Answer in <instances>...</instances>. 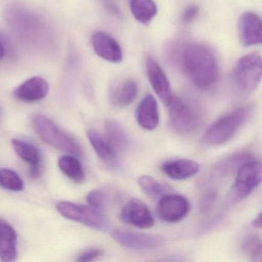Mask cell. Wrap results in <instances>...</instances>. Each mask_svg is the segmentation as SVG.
<instances>
[{
    "instance_id": "6da1fadb",
    "label": "cell",
    "mask_w": 262,
    "mask_h": 262,
    "mask_svg": "<svg viewBox=\"0 0 262 262\" xmlns=\"http://www.w3.org/2000/svg\"><path fill=\"white\" fill-rule=\"evenodd\" d=\"M180 62L185 73L196 87L209 89L216 83L218 62L209 46L199 43L186 45L182 49Z\"/></svg>"
},
{
    "instance_id": "7a4b0ae2",
    "label": "cell",
    "mask_w": 262,
    "mask_h": 262,
    "mask_svg": "<svg viewBox=\"0 0 262 262\" xmlns=\"http://www.w3.org/2000/svg\"><path fill=\"white\" fill-rule=\"evenodd\" d=\"M252 112V106L245 105L224 114L208 128L203 141L209 146L228 143L249 120Z\"/></svg>"
},
{
    "instance_id": "3957f363",
    "label": "cell",
    "mask_w": 262,
    "mask_h": 262,
    "mask_svg": "<svg viewBox=\"0 0 262 262\" xmlns=\"http://www.w3.org/2000/svg\"><path fill=\"white\" fill-rule=\"evenodd\" d=\"M32 124L37 135L46 144L75 156L82 155L83 151L78 141L46 115H34Z\"/></svg>"
},
{
    "instance_id": "277c9868",
    "label": "cell",
    "mask_w": 262,
    "mask_h": 262,
    "mask_svg": "<svg viewBox=\"0 0 262 262\" xmlns=\"http://www.w3.org/2000/svg\"><path fill=\"white\" fill-rule=\"evenodd\" d=\"M169 108V122L175 132L189 134L195 132L203 123L200 109L190 102L180 97L172 96Z\"/></svg>"
},
{
    "instance_id": "5b68a950",
    "label": "cell",
    "mask_w": 262,
    "mask_h": 262,
    "mask_svg": "<svg viewBox=\"0 0 262 262\" xmlns=\"http://www.w3.org/2000/svg\"><path fill=\"white\" fill-rule=\"evenodd\" d=\"M261 183L262 163L254 158L249 160L237 172L235 183L228 196V201L231 204L243 201Z\"/></svg>"
},
{
    "instance_id": "8992f818",
    "label": "cell",
    "mask_w": 262,
    "mask_h": 262,
    "mask_svg": "<svg viewBox=\"0 0 262 262\" xmlns=\"http://www.w3.org/2000/svg\"><path fill=\"white\" fill-rule=\"evenodd\" d=\"M262 78V58L258 53L242 57L235 65L233 80L237 89L249 94L258 88Z\"/></svg>"
},
{
    "instance_id": "52a82bcc",
    "label": "cell",
    "mask_w": 262,
    "mask_h": 262,
    "mask_svg": "<svg viewBox=\"0 0 262 262\" xmlns=\"http://www.w3.org/2000/svg\"><path fill=\"white\" fill-rule=\"evenodd\" d=\"M56 209L64 218L81 223L92 229L105 232L110 227L104 213L98 212L90 206L61 201L57 203Z\"/></svg>"
},
{
    "instance_id": "ba28073f",
    "label": "cell",
    "mask_w": 262,
    "mask_h": 262,
    "mask_svg": "<svg viewBox=\"0 0 262 262\" xmlns=\"http://www.w3.org/2000/svg\"><path fill=\"white\" fill-rule=\"evenodd\" d=\"M114 239L123 247L130 250H154L166 244V239L160 235L115 229L112 232Z\"/></svg>"
},
{
    "instance_id": "9c48e42d",
    "label": "cell",
    "mask_w": 262,
    "mask_h": 262,
    "mask_svg": "<svg viewBox=\"0 0 262 262\" xmlns=\"http://www.w3.org/2000/svg\"><path fill=\"white\" fill-rule=\"evenodd\" d=\"M190 209L189 201L180 195H163L157 205V215L166 223H175L183 220Z\"/></svg>"
},
{
    "instance_id": "30bf717a",
    "label": "cell",
    "mask_w": 262,
    "mask_h": 262,
    "mask_svg": "<svg viewBox=\"0 0 262 262\" xmlns=\"http://www.w3.org/2000/svg\"><path fill=\"white\" fill-rule=\"evenodd\" d=\"M121 218L126 224L140 229H148L154 225V218L149 208L137 198L130 200L123 207Z\"/></svg>"
},
{
    "instance_id": "8fae6325",
    "label": "cell",
    "mask_w": 262,
    "mask_h": 262,
    "mask_svg": "<svg viewBox=\"0 0 262 262\" xmlns=\"http://www.w3.org/2000/svg\"><path fill=\"white\" fill-rule=\"evenodd\" d=\"M146 72L149 83L160 99L168 106L172 99V90L167 75L157 60L148 56L146 60Z\"/></svg>"
},
{
    "instance_id": "7c38bea8",
    "label": "cell",
    "mask_w": 262,
    "mask_h": 262,
    "mask_svg": "<svg viewBox=\"0 0 262 262\" xmlns=\"http://www.w3.org/2000/svg\"><path fill=\"white\" fill-rule=\"evenodd\" d=\"M238 35L243 46H252L262 43V21L257 14L244 12L238 20Z\"/></svg>"
},
{
    "instance_id": "4fadbf2b",
    "label": "cell",
    "mask_w": 262,
    "mask_h": 262,
    "mask_svg": "<svg viewBox=\"0 0 262 262\" xmlns=\"http://www.w3.org/2000/svg\"><path fill=\"white\" fill-rule=\"evenodd\" d=\"M92 43L95 53L103 59L114 63L122 62V49L112 35L98 31L92 35Z\"/></svg>"
},
{
    "instance_id": "5bb4252c",
    "label": "cell",
    "mask_w": 262,
    "mask_h": 262,
    "mask_svg": "<svg viewBox=\"0 0 262 262\" xmlns=\"http://www.w3.org/2000/svg\"><path fill=\"white\" fill-rule=\"evenodd\" d=\"M49 92L48 82L41 77L35 76L25 81L14 91V96L25 103H35L47 96Z\"/></svg>"
},
{
    "instance_id": "9a60e30c",
    "label": "cell",
    "mask_w": 262,
    "mask_h": 262,
    "mask_svg": "<svg viewBox=\"0 0 262 262\" xmlns=\"http://www.w3.org/2000/svg\"><path fill=\"white\" fill-rule=\"evenodd\" d=\"M136 118L140 127L154 130L160 122L158 104L154 95H147L141 100L136 110Z\"/></svg>"
},
{
    "instance_id": "2e32d148",
    "label": "cell",
    "mask_w": 262,
    "mask_h": 262,
    "mask_svg": "<svg viewBox=\"0 0 262 262\" xmlns=\"http://www.w3.org/2000/svg\"><path fill=\"white\" fill-rule=\"evenodd\" d=\"M197 162L188 158L169 160L162 164L161 170L166 176L174 180H186L195 176L200 172Z\"/></svg>"
},
{
    "instance_id": "e0dca14e",
    "label": "cell",
    "mask_w": 262,
    "mask_h": 262,
    "mask_svg": "<svg viewBox=\"0 0 262 262\" xmlns=\"http://www.w3.org/2000/svg\"><path fill=\"white\" fill-rule=\"evenodd\" d=\"M88 138L94 150L104 163L112 167L118 166L117 150L105 136H103L95 129H91L88 132Z\"/></svg>"
},
{
    "instance_id": "ac0fdd59",
    "label": "cell",
    "mask_w": 262,
    "mask_h": 262,
    "mask_svg": "<svg viewBox=\"0 0 262 262\" xmlns=\"http://www.w3.org/2000/svg\"><path fill=\"white\" fill-rule=\"evenodd\" d=\"M17 234L15 229L0 221V261H15L17 258Z\"/></svg>"
},
{
    "instance_id": "d6986e66",
    "label": "cell",
    "mask_w": 262,
    "mask_h": 262,
    "mask_svg": "<svg viewBox=\"0 0 262 262\" xmlns=\"http://www.w3.org/2000/svg\"><path fill=\"white\" fill-rule=\"evenodd\" d=\"M252 154L247 152H236L220 160L212 169V174L217 178H225L237 173L239 168L249 160L252 159Z\"/></svg>"
},
{
    "instance_id": "ffe728a7",
    "label": "cell",
    "mask_w": 262,
    "mask_h": 262,
    "mask_svg": "<svg viewBox=\"0 0 262 262\" xmlns=\"http://www.w3.org/2000/svg\"><path fill=\"white\" fill-rule=\"evenodd\" d=\"M138 86L134 80L126 79L114 86L111 92V101L117 107L129 106L135 100Z\"/></svg>"
},
{
    "instance_id": "44dd1931",
    "label": "cell",
    "mask_w": 262,
    "mask_h": 262,
    "mask_svg": "<svg viewBox=\"0 0 262 262\" xmlns=\"http://www.w3.org/2000/svg\"><path fill=\"white\" fill-rule=\"evenodd\" d=\"M106 138L116 150H125L130 146V138L125 129L115 120H107L104 125Z\"/></svg>"
},
{
    "instance_id": "7402d4cb",
    "label": "cell",
    "mask_w": 262,
    "mask_h": 262,
    "mask_svg": "<svg viewBox=\"0 0 262 262\" xmlns=\"http://www.w3.org/2000/svg\"><path fill=\"white\" fill-rule=\"evenodd\" d=\"M58 167L72 182L82 183L85 179V172L81 162L73 155H66L58 159Z\"/></svg>"
},
{
    "instance_id": "603a6c76",
    "label": "cell",
    "mask_w": 262,
    "mask_h": 262,
    "mask_svg": "<svg viewBox=\"0 0 262 262\" xmlns=\"http://www.w3.org/2000/svg\"><path fill=\"white\" fill-rule=\"evenodd\" d=\"M134 18L142 24H148L157 15L158 9L154 0H127Z\"/></svg>"
},
{
    "instance_id": "cb8c5ba5",
    "label": "cell",
    "mask_w": 262,
    "mask_h": 262,
    "mask_svg": "<svg viewBox=\"0 0 262 262\" xmlns=\"http://www.w3.org/2000/svg\"><path fill=\"white\" fill-rule=\"evenodd\" d=\"M12 147L15 153L21 159L29 163L30 166L41 164V156L39 149L26 140L15 139L12 141Z\"/></svg>"
},
{
    "instance_id": "d4e9b609",
    "label": "cell",
    "mask_w": 262,
    "mask_h": 262,
    "mask_svg": "<svg viewBox=\"0 0 262 262\" xmlns=\"http://www.w3.org/2000/svg\"><path fill=\"white\" fill-rule=\"evenodd\" d=\"M138 184L145 195L152 199L162 198L166 194V189L157 179L149 176L143 175L138 179Z\"/></svg>"
},
{
    "instance_id": "484cf974",
    "label": "cell",
    "mask_w": 262,
    "mask_h": 262,
    "mask_svg": "<svg viewBox=\"0 0 262 262\" xmlns=\"http://www.w3.org/2000/svg\"><path fill=\"white\" fill-rule=\"evenodd\" d=\"M0 186L6 190L20 192L24 189V183L15 171L0 169Z\"/></svg>"
},
{
    "instance_id": "4316f807",
    "label": "cell",
    "mask_w": 262,
    "mask_h": 262,
    "mask_svg": "<svg viewBox=\"0 0 262 262\" xmlns=\"http://www.w3.org/2000/svg\"><path fill=\"white\" fill-rule=\"evenodd\" d=\"M88 206L98 212L104 213L105 209V196L101 191L93 190L89 192L87 196Z\"/></svg>"
},
{
    "instance_id": "83f0119b",
    "label": "cell",
    "mask_w": 262,
    "mask_h": 262,
    "mask_svg": "<svg viewBox=\"0 0 262 262\" xmlns=\"http://www.w3.org/2000/svg\"><path fill=\"white\" fill-rule=\"evenodd\" d=\"M218 198V193L215 190H209L200 198L199 208L201 213L206 214L213 207Z\"/></svg>"
},
{
    "instance_id": "f1b7e54d",
    "label": "cell",
    "mask_w": 262,
    "mask_h": 262,
    "mask_svg": "<svg viewBox=\"0 0 262 262\" xmlns=\"http://www.w3.org/2000/svg\"><path fill=\"white\" fill-rule=\"evenodd\" d=\"M103 255L102 249L99 248L92 247L84 249L78 255L77 261H92L100 258Z\"/></svg>"
},
{
    "instance_id": "f546056e",
    "label": "cell",
    "mask_w": 262,
    "mask_h": 262,
    "mask_svg": "<svg viewBox=\"0 0 262 262\" xmlns=\"http://www.w3.org/2000/svg\"><path fill=\"white\" fill-rule=\"evenodd\" d=\"M262 243L261 240L256 235H249L244 240L243 244V250L246 255L252 256L257 248Z\"/></svg>"
},
{
    "instance_id": "4dcf8cb0",
    "label": "cell",
    "mask_w": 262,
    "mask_h": 262,
    "mask_svg": "<svg viewBox=\"0 0 262 262\" xmlns=\"http://www.w3.org/2000/svg\"><path fill=\"white\" fill-rule=\"evenodd\" d=\"M199 12H200V9L198 6L195 5H191L185 9L182 15V20L185 23H192L196 18Z\"/></svg>"
},
{
    "instance_id": "1f68e13d",
    "label": "cell",
    "mask_w": 262,
    "mask_h": 262,
    "mask_svg": "<svg viewBox=\"0 0 262 262\" xmlns=\"http://www.w3.org/2000/svg\"><path fill=\"white\" fill-rule=\"evenodd\" d=\"M251 257H252L251 260L252 261L262 262V243L258 246L256 250L254 252V253L252 254Z\"/></svg>"
},
{
    "instance_id": "d6a6232c",
    "label": "cell",
    "mask_w": 262,
    "mask_h": 262,
    "mask_svg": "<svg viewBox=\"0 0 262 262\" xmlns=\"http://www.w3.org/2000/svg\"><path fill=\"white\" fill-rule=\"evenodd\" d=\"M41 165H36V166H31L29 169V174L32 178H38L41 175Z\"/></svg>"
},
{
    "instance_id": "836d02e7",
    "label": "cell",
    "mask_w": 262,
    "mask_h": 262,
    "mask_svg": "<svg viewBox=\"0 0 262 262\" xmlns=\"http://www.w3.org/2000/svg\"><path fill=\"white\" fill-rule=\"evenodd\" d=\"M252 225L255 229H262V212L254 219Z\"/></svg>"
},
{
    "instance_id": "e575fe53",
    "label": "cell",
    "mask_w": 262,
    "mask_h": 262,
    "mask_svg": "<svg viewBox=\"0 0 262 262\" xmlns=\"http://www.w3.org/2000/svg\"><path fill=\"white\" fill-rule=\"evenodd\" d=\"M5 52H6V49H5L4 45H3V42L0 39V60L4 58Z\"/></svg>"
},
{
    "instance_id": "d590c367",
    "label": "cell",
    "mask_w": 262,
    "mask_h": 262,
    "mask_svg": "<svg viewBox=\"0 0 262 262\" xmlns=\"http://www.w3.org/2000/svg\"><path fill=\"white\" fill-rule=\"evenodd\" d=\"M1 113H2L1 109H0V116H1Z\"/></svg>"
}]
</instances>
